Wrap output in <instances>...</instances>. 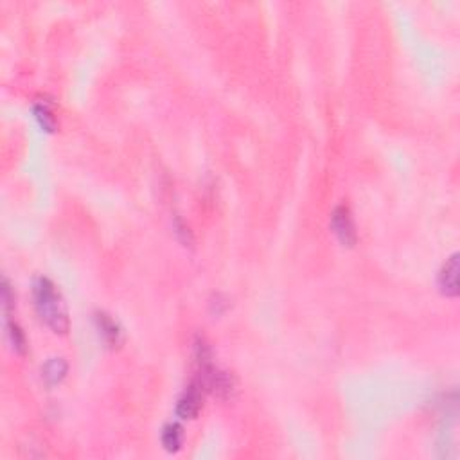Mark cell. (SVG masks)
Listing matches in <instances>:
<instances>
[{
    "label": "cell",
    "instance_id": "cell-8",
    "mask_svg": "<svg viewBox=\"0 0 460 460\" xmlns=\"http://www.w3.org/2000/svg\"><path fill=\"white\" fill-rule=\"evenodd\" d=\"M33 112H35V117L36 121L40 122V126L44 128L45 131H54V128H56V119H54V115H52L47 104H35V110H33Z\"/></svg>",
    "mask_w": 460,
    "mask_h": 460
},
{
    "label": "cell",
    "instance_id": "cell-3",
    "mask_svg": "<svg viewBox=\"0 0 460 460\" xmlns=\"http://www.w3.org/2000/svg\"><path fill=\"white\" fill-rule=\"evenodd\" d=\"M331 227H333V232L336 234V238L340 239V243L345 245V247H352L356 243V227L352 222L351 211H349L345 205H340L333 211V216H331Z\"/></svg>",
    "mask_w": 460,
    "mask_h": 460
},
{
    "label": "cell",
    "instance_id": "cell-9",
    "mask_svg": "<svg viewBox=\"0 0 460 460\" xmlns=\"http://www.w3.org/2000/svg\"><path fill=\"white\" fill-rule=\"evenodd\" d=\"M6 324H8V338L9 343L13 345V351L18 352V354H22L26 351V338H24V333L20 331V327L11 322L9 318H6Z\"/></svg>",
    "mask_w": 460,
    "mask_h": 460
},
{
    "label": "cell",
    "instance_id": "cell-1",
    "mask_svg": "<svg viewBox=\"0 0 460 460\" xmlns=\"http://www.w3.org/2000/svg\"><path fill=\"white\" fill-rule=\"evenodd\" d=\"M33 300L36 315L56 334L69 331V313L56 284L47 277H38L33 284Z\"/></svg>",
    "mask_w": 460,
    "mask_h": 460
},
{
    "label": "cell",
    "instance_id": "cell-4",
    "mask_svg": "<svg viewBox=\"0 0 460 460\" xmlns=\"http://www.w3.org/2000/svg\"><path fill=\"white\" fill-rule=\"evenodd\" d=\"M438 288L446 297L459 295V254H453L444 263L441 274H438Z\"/></svg>",
    "mask_w": 460,
    "mask_h": 460
},
{
    "label": "cell",
    "instance_id": "cell-7",
    "mask_svg": "<svg viewBox=\"0 0 460 460\" xmlns=\"http://www.w3.org/2000/svg\"><path fill=\"white\" fill-rule=\"evenodd\" d=\"M161 438H162V446H164L167 452L176 453L183 444L182 426L174 425V422H171V425H165L164 430H162Z\"/></svg>",
    "mask_w": 460,
    "mask_h": 460
},
{
    "label": "cell",
    "instance_id": "cell-2",
    "mask_svg": "<svg viewBox=\"0 0 460 460\" xmlns=\"http://www.w3.org/2000/svg\"><path fill=\"white\" fill-rule=\"evenodd\" d=\"M207 391L204 386V383L198 378L192 379L189 383L183 394L180 395L179 403H176V416L180 419H195L202 410V404H204V392Z\"/></svg>",
    "mask_w": 460,
    "mask_h": 460
},
{
    "label": "cell",
    "instance_id": "cell-6",
    "mask_svg": "<svg viewBox=\"0 0 460 460\" xmlns=\"http://www.w3.org/2000/svg\"><path fill=\"white\" fill-rule=\"evenodd\" d=\"M67 370H69V365L63 358H51V360L45 361V365L42 367V378L45 379L49 386L58 385L65 379Z\"/></svg>",
    "mask_w": 460,
    "mask_h": 460
},
{
    "label": "cell",
    "instance_id": "cell-5",
    "mask_svg": "<svg viewBox=\"0 0 460 460\" xmlns=\"http://www.w3.org/2000/svg\"><path fill=\"white\" fill-rule=\"evenodd\" d=\"M96 324L97 329H99L101 338L104 340V343H106L108 347H117V345H121L122 331L117 322L113 320L110 315H106V313H97Z\"/></svg>",
    "mask_w": 460,
    "mask_h": 460
},
{
    "label": "cell",
    "instance_id": "cell-10",
    "mask_svg": "<svg viewBox=\"0 0 460 460\" xmlns=\"http://www.w3.org/2000/svg\"><path fill=\"white\" fill-rule=\"evenodd\" d=\"M176 234L179 236H182V241L183 243H189L191 245L192 243V239H191V234H189V229H187V227H183L182 223H176Z\"/></svg>",
    "mask_w": 460,
    "mask_h": 460
}]
</instances>
